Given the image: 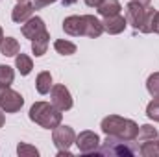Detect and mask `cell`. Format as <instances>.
Returning <instances> with one entry per match:
<instances>
[{"instance_id":"obj_6","label":"cell","mask_w":159,"mask_h":157,"mask_svg":"<svg viewBox=\"0 0 159 157\" xmlns=\"http://www.w3.org/2000/svg\"><path fill=\"white\" fill-rule=\"evenodd\" d=\"M52 141L57 150H69L76 142V133L70 126H57L52 129Z\"/></svg>"},{"instance_id":"obj_30","label":"cell","mask_w":159,"mask_h":157,"mask_svg":"<svg viewBox=\"0 0 159 157\" xmlns=\"http://www.w3.org/2000/svg\"><path fill=\"white\" fill-rule=\"evenodd\" d=\"M57 157H72L69 150H57Z\"/></svg>"},{"instance_id":"obj_35","label":"cell","mask_w":159,"mask_h":157,"mask_svg":"<svg viewBox=\"0 0 159 157\" xmlns=\"http://www.w3.org/2000/svg\"><path fill=\"white\" fill-rule=\"evenodd\" d=\"M17 2H26V0H17Z\"/></svg>"},{"instance_id":"obj_21","label":"cell","mask_w":159,"mask_h":157,"mask_svg":"<svg viewBox=\"0 0 159 157\" xmlns=\"http://www.w3.org/2000/svg\"><path fill=\"white\" fill-rule=\"evenodd\" d=\"M13 79H15V70L9 65H0V89L9 87Z\"/></svg>"},{"instance_id":"obj_34","label":"cell","mask_w":159,"mask_h":157,"mask_svg":"<svg viewBox=\"0 0 159 157\" xmlns=\"http://www.w3.org/2000/svg\"><path fill=\"white\" fill-rule=\"evenodd\" d=\"M4 39V32H2V28H0V41Z\"/></svg>"},{"instance_id":"obj_32","label":"cell","mask_w":159,"mask_h":157,"mask_svg":"<svg viewBox=\"0 0 159 157\" xmlns=\"http://www.w3.org/2000/svg\"><path fill=\"white\" fill-rule=\"evenodd\" d=\"M133 2H139V4H143V6H150L152 0H133Z\"/></svg>"},{"instance_id":"obj_15","label":"cell","mask_w":159,"mask_h":157,"mask_svg":"<svg viewBox=\"0 0 159 157\" xmlns=\"http://www.w3.org/2000/svg\"><path fill=\"white\" fill-rule=\"evenodd\" d=\"M48 43H50V34L48 32H43L41 35H37L35 39L32 41V52L35 54V57H41V56L46 54Z\"/></svg>"},{"instance_id":"obj_20","label":"cell","mask_w":159,"mask_h":157,"mask_svg":"<svg viewBox=\"0 0 159 157\" xmlns=\"http://www.w3.org/2000/svg\"><path fill=\"white\" fill-rule=\"evenodd\" d=\"M54 48L61 56H72V54H76V44L67 39H57L54 43Z\"/></svg>"},{"instance_id":"obj_7","label":"cell","mask_w":159,"mask_h":157,"mask_svg":"<svg viewBox=\"0 0 159 157\" xmlns=\"http://www.w3.org/2000/svg\"><path fill=\"white\" fill-rule=\"evenodd\" d=\"M50 98H52V104L63 113V111H69L72 109V96L69 92V89L65 85H52L50 89Z\"/></svg>"},{"instance_id":"obj_19","label":"cell","mask_w":159,"mask_h":157,"mask_svg":"<svg viewBox=\"0 0 159 157\" xmlns=\"http://www.w3.org/2000/svg\"><path fill=\"white\" fill-rule=\"evenodd\" d=\"M35 89H37V92L39 94H48L50 92V89H52V74L50 72H41L37 79H35Z\"/></svg>"},{"instance_id":"obj_5","label":"cell","mask_w":159,"mask_h":157,"mask_svg":"<svg viewBox=\"0 0 159 157\" xmlns=\"http://www.w3.org/2000/svg\"><path fill=\"white\" fill-rule=\"evenodd\" d=\"M146 13H148V6H143V4L131 0L126 6V22L131 24L135 32H141V28L144 24V19H146Z\"/></svg>"},{"instance_id":"obj_26","label":"cell","mask_w":159,"mask_h":157,"mask_svg":"<svg viewBox=\"0 0 159 157\" xmlns=\"http://www.w3.org/2000/svg\"><path fill=\"white\" fill-rule=\"evenodd\" d=\"M154 15H156V7H150V6H148V13H146L144 24H143V28H141V34H152V22H154Z\"/></svg>"},{"instance_id":"obj_27","label":"cell","mask_w":159,"mask_h":157,"mask_svg":"<svg viewBox=\"0 0 159 157\" xmlns=\"http://www.w3.org/2000/svg\"><path fill=\"white\" fill-rule=\"evenodd\" d=\"M54 2H57V0H34V7L35 9H43L44 6H50Z\"/></svg>"},{"instance_id":"obj_16","label":"cell","mask_w":159,"mask_h":157,"mask_svg":"<svg viewBox=\"0 0 159 157\" xmlns=\"http://www.w3.org/2000/svg\"><path fill=\"white\" fill-rule=\"evenodd\" d=\"M96 9L102 17H113V15H119L122 11V6H120L119 0H102V4Z\"/></svg>"},{"instance_id":"obj_17","label":"cell","mask_w":159,"mask_h":157,"mask_svg":"<svg viewBox=\"0 0 159 157\" xmlns=\"http://www.w3.org/2000/svg\"><path fill=\"white\" fill-rule=\"evenodd\" d=\"M15 67H17V70L20 72V76H28V74L32 72V69H34V61H32L30 56L19 52V54L15 56Z\"/></svg>"},{"instance_id":"obj_31","label":"cell","mask_w":159,"mask_h":157,"mask_svg":"<svg viewBox=\"0 0 159 157\" xmlns=\"http://www.w3.org/2000/svg\"><path fill=\"white\" fill-rule=\"evenodd\" d=\"M63 2V6H72V4H76L78 0H61Z\"/></svg>"},{"instance_id":"obj_29","label":"cell","mask_w":159,"mask_h":157,"mask_svg":"<svg viewBox=\"0 0 159 157\" xmlns=\"http://www.w3.org/2000/svg\"><path fill=\"white\" fill-rule=\"evenodd\" d=\"M85 4H87L89 7H98V6L102 4V0H85Z\"/></svg>"},{"instance_id":"obj_9","label":"cell","mask_w":159,"mask_h":157,"mask_svg":"<svg viewBox=\"0 0 159 157\" xmlns=\"http://www.w3.org/2000/svg\"><path fill=\"white\" fill-rule=\"evenodd\" d=\"M20 32H22V35H24L26 39L34 41L37 35H41L43 32H46V24H44V20H43L41 17H30V19L22 24Z\"/></svg>"},{"instance_id":"obj_3","label":"cell","mask_w":159,"mask_h":157,"mask_svg":"<svg viewBox=\"0 0 159 157\" xmlns=\"http://www.w3.org/2000/svg\"><path fill=\"white\" fill-rule=\"evenodd\" d=\"M96 154L109 157H133L137 154V148L131 144V141H124L119 137L107 135V139L102 142V146H98Z\"/></svg>"},{"instance_id":"obj_33","label":"cell","mask_w":159,"mask_h":157,"mask_svg":"<svg viewBox=\"0 0 159 157\" xmlns=\"http://www.w3.org/2000/svg\"><path fill=\"white\" fill-rule=\"evenodd\" d=\"M4 122H6V117H4V113H2V109H0V128L4 126Z\"/></svg>"},{"instance_id":"obj_25","label":"cell","mask_w":159,"mask_h":157,"mask_svg":"<svg viewBox=\"0 0 159 157\" xmlns=\"http://www.w3.org/2000/svg\"><path fill=\"white\" fill-rule=\"evenodd\" d=\"M146 89L152 96H159V72L150 74L146 79Z\"/></svg>"},{"instance_id":"obj_23","label":"cell","mask_w":159,"mask_h":157,"mask_svg":"<svg viewBox=\"0 0 159 157\" xmlns=\"http://www.w3.org/2000/svg\"><path fill=\"white\" fill-rule=\"evenodd\" d=\"M146 117L154 122H159V96H154V100L146 105Z\"/></svg>"},{"instance_id":"obj_22","label":"cell","mask_w":159,"mask_h":157,"mask_svg":"<svg viewBox=\"0 0 159 157\" xmlns=\"http://www.w3.org/2000/svg\"><path fill=\"white\" fill-rule=\"evenodd\" d=\"M141 155L144 157H159V142L156 141H148V142H143L141 148H139Z\"/></svg>"},{"instance_id":"obj_11","label":"cell","mask_w":159,"mask_h":157,"mask_svg":"<svg viewBox=\"0 0 159 157\" xmlns=\"http://www.w3.org/2000/svg\"><path fill=\"white\" fill-rule=\"evenodd\" d=\"M102 26H104V32H107L109 35H117V34H122L126 30L128 22H126V17H122L119 13L113 17H104Z\"/></svg>"},{"instance_id":"obj_1","label":"cell","mask_w":159,"mask_h":157,"mask_svg":"<svg viewBox=\"0 0 159 157\" xmlns=\"http://www.w3.org/2000/svg\"><path fill=\"white\" fill-rule=\"evenodd\" d=\"M102 131L106 135H111V137H119L124 141H135L137 133H139V126L137 122L129 120V118H122L119 115H109L102 120L100 124Z\"/></svg>"},{"instance_id":"obj_4","label":"cell","mask_w":159,"mask_h":157,"mask_svg":"<svg viewBox=\"0 0 159 157\" xmlns=\"http://www.w3.org/2000/svg\"><path fill=\"white\" fill-rule=\"evenodd\" d=\"M24 105V98L20 92L6 87V89H0V109L4 113H17L20 111Z\"/></svg>"},{"instance_id":"obj_13","label":"cell","mask_w":159,"mask_h":157,"mask_svg":"<svg viewBox=\"0 0 159 157\" xmlns=\"http://www.w3.org/2000/svg\"><path fill=\"white\" fill-rule=\"evenodd\" d=\"M83 24H85V37H91V39H96L104 34V26H102V20H98L94 15H83Z\"/></svg>"},{"instance_id":"obj_36","label":"cell","mask_w":159,"mask_h":157,"mask_svg":"<svg viewBox=\"0 0 159 157\" xmlns=\"http://www.w3.org/2000/svg\"><path fill=\"white\" fill-rule=\"evenodd\" d=\"M157 142H159V141H157Z\"/></svg>"},{"instance_id":"obj_18","label":"cell","mask_w":159,"mask_h":157,"mask_svg":"<svg viewBox=\"0 0 159 157\" xmlns=\"http://www.w3.org/2000/svg\"><path fill=\"white\" fill-rule=\"evenodd\" d=\"M156 139H157V129H156L154 126H150V124L141 126V128H139V133H137V137H135V141H137L139 144L148 142V141H156Z\"/></svg>"},{"instance_id":"obj_28","label":"cell","mask_w":159,"mask_h":157,"mask_svg":"<svg viewBox=\"0 0 159 157\" xmlns=\"http://www.w3.org/2000/svg\"><path fill=\"white\" fill-rule=\"evenodd\" d=\"M152 32H154V34H159V11H156V15H154V22H152Z\"/></svg>"},{"instance_id":"obj_12","label":"cell","mask_w":159,"mask_h":157,"mask_svg":"<svg viewBox=\"0 0 159 157\" xmlns=\"http://www.w3.org/2000/svg\"><path fill=\"white\" fill-rule=\"evenodd\" d=\"M34 4H30L28 0L26 2H17V6L13 7L11 11V20L17 22V24H24L30 17H34Z\"/></svg>"},{"instance_id":"obj_24","label":"cell","mask_w":159,"mask_h":157,"mask_svg":"<svg viewBox=\"0 0 159 157\" xmlns=\"http://www.w3.org/2000/svg\"><path fill=\"white\" fill-rule=\"evenodd\" d=\"M17 154H19L20 157H37L39 155V150H37L35 146L26 144V142H19V146H17Z\"/></svg>"},{"instance_id":"obj_2","label":"cell","mask_w":159,"mask_h":157,"mask_svg":"<svg viewBox=\"0 0 159 157\" xmlns=\"http://www.w3.org/2000/svg\"><path fill=\"white\" fill-rule=\"evenodd\" d=\"M30 120L39 124L41 128H44V129H54V128H57L61 124L63 115H61V111L54 104L35 102L30 107Z\"/></svg>"},{"instance_id":"obj_8","label":"cell","mask_w":159,"mask_h":157,"mask_svg":"<svg viewBox=\"0 0 159 157\" xmlns=\"http://www.w3.org/2000/svg\"><path fill=\"white\" fill-rule=\"evenodd\" d=\"M74 144L78 146L80 154L89 155V154H96V150L100 146V139H98V135L94 131L87 129V131H81L80 135H76V142Z\"/></svg>"},{"instance_id":"obj_14","label":"cell","mask_w":159,"mask_h":157,"mask_svg":"<svg viewBox=\"0 0 159 157\" xmlns=\"http://www.w3.org/2000/svg\"><path fill=\"white\" fill-rule=\"evenodd\" d=\"M20 52V44L19 41L13 39V37H4L0 41V54L6 56V57H15L17 54Z\"/></svg>"},{"instance_id":"obj_10","label":"cell","mask_w":159,"mask_h":157,"mask_svg":"<svg viewBox=\"0 0 159 157\" xmlns=\"http://www.w3.org/2000/svg\"><path fill=\"white\" fill-rule=\"evenodd\" d=\"M63 30L70 37H80L85 34V24H83V15H70L63 20Z\"/></svg>"}]
</instances>
